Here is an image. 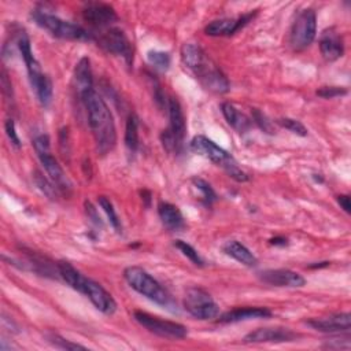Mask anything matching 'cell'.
<instances>
[{
  "instance_id": "obj_1",
  "label": "cell",
  "mask_w": 351,
  "mask_h": 351,
  "mask_svg": "<svg viewBox=\"0 0 351 351\" xmlns=\"http://www.w3.org/2000/svg\"><path fill=\"white\" fill-rule=\"evenodd\" d=\"M181 62L207 90L214 93H226L229 90L230 85L226 75L207 56L199 44L185 43L181 47Z\"/></svg>"
},
{
  "instance_id": "obj_2",
  "label": "cell",
  "mask_w": 351,
  "mask_h": 351,
  "mask_svg": "<svg viewBox=\"0 0 351 351\" xmlns=\"http://www.w3.org/2000/svg\"><path fill=\"white\" fill-rule=\"evenodd\" d=\"M88 115V123L93 134L96 149L99 154L106 155L110 152L117 141V132L112 114L106 101L93 89L81 97Z\"/></svg>"
},
{
  "instance_id": "obj_3",
  "label": "cell",
  "mask_w": 351,
  "mask_h": 351,
  "mask_svg": "<svg viewBox=\"0 0 351 351\" xmlns=\"http://www.w3.org/2000/svg\"><path fill=\"white\" fill-rule=\"evenodd\" d=\"M16 45H18V49H19L22 59L26 64L32 89L34 90L38 101L43 106H48L52 100V82H51L49 77L43 73L40 63L34 58V55L32 52L30 38L25 30H19L18 37H16Z\"/></svg>"
},
{
  "instance_id": "obj_4",
  "label": "cell",
  "mask_w": 351,
  "mask_h": 351,
  "mask_svg": "<svg viewBox=\"0 0 351 351\" xmlns=\"http://www.w3.org/2000/svg\"><path fill=\"white\" fill-rule=\"evenodd\" d=\"M191 149L195 154L202 155L208 160H211L213 163H215L217 166L222 167L225 173L234 181L237 182L248 181V176L239 167L236 159L228 151L217 145L213 140L207 138L206 136H195L191 141Z\"/></svg>"
},
{
  "instance_id": "obj_5",
  "label": "cell",
  "mask_w": 351,
  "mask_h": 351,
  "mask_svg": "<svg viewBox=\"0 0 351 351\" xmlns=\"http://www.w3.org/2000/svg\"><path fill=\"white\" fill-rule=\"evenodd\" d=\"M123 277L126 282L140 295L160 306H170L171 299L166 289L143 267L129 266L123 270Z\"/></svg>"
},
{
  "instance_id": "obj_6",
  "label": "cell",
  "mask_w": 351,
  "mask_h": 351,
  "mask_svg": "<svg viewBox=\"0 0 351 351\" xmlns=\"http://www.w3.org/2000/svg\"><path fill=\"white\" fill-rule=\"evenodd\" d=\"M32 18L40 27L48 30L55 37L64 38V40H74V41H88L93 38L92 34L84 27H81L80 25L64 21L53 14L47 12L43 8L34 10L32 12Z\"/></svg>"
},
{
  "instance_id": "obj_7",
  "label": "cell",
  "mask_w": 351,
  "mask_h": 351,
  "mask_svg": "<svg viewBox=\"0 0 351 351\" xmlns=\"http://www.w3.org/2000/svg\"><path fill=\"white\" fill-rule=\"evenodd\" d=\"M33 147L34 151L44 166L47 174L51 178V182L58 188V191L63 193H69L71 191V182L64 174L62 166L59 162L55 159V156L49 151V137L47 134H40L33 140Z\"/></svg>"
},
{
  "instance_id": "obj_8",
  "label": "cell",
  "mask_w": 351,
  "mask_h": 351,
  "mask_svg": "<svg viewBox=\"0 0 351 351\" xmlns=\"http://www.w3.org/2000/svg\"><path fill=\"white\" fill-rule=\"evenodd\" d=\"M317 34V15L311 8L300 11L289 32V44L293 51H303L311 45Z\"/></svg>"
},
{
  "instance_id": "obj_9",
  "label": "cell",
  "mask_w": 351,
  "mask_h": 351,
  "mask_svg": "<svg viewBox=\"0 0 351 351\" xmlns=\"http://www.w3.org/2000/svg\"><path fill=\"white\" fill-rule=\"evenodd\" d=\"M167 110H169V128L162 132L160 140L167 152L178 151L181 147L186 126H185V117L181 108L180 101L176 97H170L167 100Z\"/></svg>"
},
{
  "instance_id": "obj_10",
  "label": "cell",
  "mask_w": 351,
  "mask_h": 351,
  "mask_svg": "<svg viewBox=\"0 0 351 351\" xmlns=\"http://www.w3.org/2000/svg\"><path fill=\"white\" fill-rule=\"evenodd\" d=\"M185 310L197 319H213L218 317L219 307L208 292L199 287L186 289L184 296Z\"/></svg>"
},
{
  "instance_id": "obj_11",
  "label": "cell",
  "mask_w": 351,
  "mask_h": 351,
  "mask_svg": "<svg viewBox=\"0 0 351 351\" xmlns=\"http://www.w3.org/2000/svg\"><path fill=\"white\" fill-rule=\"evenodd\" d=\"M133 317L143 328H145L148 332L158 335L160 337L178 340V339H184L188 335L186 326H184L178 322H174V321L162 319V318L151 315L145 311L136 310L133 313Z\"/></svg>"
},
{
  "instance_id": "obj_12",
  "label": "cell",
  "mask_w": 351,
  "mask_h": 351,
  "mask_svg": "<svg viewBox=\"0 0 351 351\" xmlns=\"http://www.w3.org/2000/svg\"><path fill=\"white\" fill-rule=\"evenodd\" d=\"M99 45L104 48L107 52L121 56L126 64H132L133 62V45L123 30L118 27H110L103 32L99 38Z\"/></svg>"
},
{
  "instance_id": "obj_13",
  "label": "cell",
  "mask_w": 351,
  "mask_h": 351,
  "mask_svg": "<svg viewBox=\"0 0 351 351\" xmlns=\"http://www.w3.org/2000/svg\"><path fill=\"white\" fill-rule=\"evenodd\" d=\"M81 293H84L93 303V306L104 314L110 315L117 310V302L114 300L111 293L107 292L99 282H96L88 277L84 281Z\"/></svg>"
},
{
  "instance_id": "obj_14",
  "label": "cell",
  "mask_w": 351,
  "mask_h": 351,
  "mask_svg": "<svg viewBox=\"0 0 351 351\" xmlns=\"http://www.w3.org/2000/svg\"><path fill=\"white\" fill-rule=\"evenodd\" d=\"M84 19L95 27H106L118 19L115 10L106 3L90 1L82 8Z\"/></svg>"
},
{
  "instance_id": "obj_15",
  "label": "cell",
  "mask_w": 351,
  "mask_h": 351,
  "mask_svg": "<svg viewBox=\"0 0 351 351\" xmlns=\"http://www.w3.org/2000/svg\"><path fill=\"white\" fill-rule=\"evenodd\" d=\"M259 278L274 287H287V288H299L306 284V280L296 271L289 269H267L259 273Z\"/></svg>"
},
{
  "instance_id": "obj_16",
  "label": "cell",
  "mask_w": 351,
  "mask_h": 351,
  "mask_svg": "<svg viewBox=\"0 0 351 351\" xmlns=\"http://www.w3.org/2000/svg\"><path fill=\"white\" fill-rule=\"evenodd\" d=\"M255 12H250V14H244L239 18H222V19H215L213 22H210L206 27H204V33L207 36H213V37H222V36H232L239 29H241L243 26H245L252 18H254Z\"/></svg>"
},
{
  "instance_id": "obj_17",
  "label": "cell",
  "mask_w": 351,
  "mask_h": 351,
  "mask_svg": "<svg viewBox=\"0 0 351 351\" xmlns=\"http://www.w3.org/2000/svg\"><path fill=\"white\" fill-rule=\"evenodd\" d=\"M299 337L298 333L287 328H259L244 337L245 343H284L293 341Z\"/></svg>"
},
{
  "instance_id": "obj_18",
  "label": "cell",
  "mask_w": 351,
  "mask_h": 351,
  "mask_svg": "<svg viewBox=\"0 0 351 351\" xmlns=\"http://www.w3.org/2000/svg\"><path fill=\"white\" fill-rule=\"evenodd\" d=\"M307 325L326 333L350 332L351 315L350 313H340V314H333L322 318H311L307 321Z\"/></svg>"
},
{
  "instance_id": "obj_19",
  "label": "cell",
  "mask_w": 351,
  "mask_h": 351,
  "mask_svg": "<svg viewBox=\"0 0 351 351\" xmlns=\"http://www.w3.org/2000/svg\"><path fill=\"white\" fill-rule=\"evenodd\" d=\"M319 51L324 59L329 62L341 58L344 53V44L341 37L333 29L324 32L319 38Z\"/></svg>"
},
{
  "instance_id": "obj_20",
  "label": "cell",
  "mask_w": 351,
  "mask_h": 351,
  "mask_svg": "<svg viewBox=\"0 0 351 351\" xmlns=\"http://www.w3.org/2000/svg\"><path fill=\"white\" fill-rule=\"evenodd\" d=\"M74 88L78 97L81 99L89 90H93V78L89 58L84 56L78 60L74 69Z\"/></svg>"
},
{
  "instance_id": "obj_21",
  "label": "cell",
  "mask_w": 351,
  "mask_h": 351,
  "mask_svg": "<svg viewBox=\"0 0 351 351\" xmlns=\"http://www.w3.org/2000/svg\"><path fill=\"white\" fill-rule=\"evenodd\" d=\"M270 315H271V311L267 307H239L222 314L218 318V322L230 324V322H240V321L254 319V318H266Z\"/></svg>"
},
{
  "instance_id": "obj_22",
  "label": "cell",
  "mask_w": 351,
  "mask_h": 351,
  "mask_svg": "<svg viewBox=\"0 0 351 351\" xmlns=\"http://www.w3.org/2000/svg\"><path fill=\"white\" fill-rule=\"evenodd\" d=\"M158 214L162 219V223L169 230H180L184 228V217L180 211V208L169 202H160L158 206Z\"/></svg>"
},
{
  "instance_id": "obj_23",
  "label": "cell",
  "mask_w": 351,
  "mask_h": 351,
  "mask_svg": "<svg viewBox=\"0 0 351 351\" xmlns=\"http://www.w3.org/2000/svg\"><path fill=\"white\" fill-rule=\"evenodd\" d=\"M222 250L226 255L232 256L233 259H236L237 262H240L241 265H245L248 267H252L258 263L256 256L240 241L237 240H228L223 245Z\"/></svg>"
},
{
  "instance_id": "obj_24",
  "label": "cell",
  "mask_w": 351,
  "mask_h": 351,
  "mask_svg": "<svg viewBox=\"0 0 351 351\" xmlns=\"http://www.w3.org/2000/svg\"><path fill=\"white\" fill-rule=\"evenodd\" d=\"M221 111L226 119V122L236 129L240 133H244L245 130H248V128L251 126V121L241 114L233 104H230L229 101H225L221 104Z\"/></svg>"
},
{
  "instance_id": "obj_25",
  "label": "cell",
  "mask_w": 351,
  "mask_h": 351,
  "mask_svg": "<svg viewBox=\"0 0 351 351\" xmlns=\"http://www.w3.org/2000/svg\"><path fill=\"white\" fill-rule=\"evenodd\" d=\"M56 267H58L59 276L64 280V282L67 285H70L73 289H75L81 293L82 287H84V281H85L86 277L82 276L71 263H69L66 261H59Z\"/></svg>"
},
{
  "instance_id": "obj_26",
  "label": "cell",
  "mask_w": 351,
  "mask_h": 351,
  "mask_svg": "<svg viewBox=\"0 0 351 351\" xmlns=\"http://www.w3.org/2000/svg\"><path fill=\"white\" fill-rule=\"evenodd\" d=\"M125 145L132 152H134L138 147V119L134 114H130L126 119Z\"/></svg>"
},
{
  "instance_id": "obj_27",
  "label": "cell",
  "mask_w": 351,
  "mask_h": 351,
  "mask_svg": "<svg viewBox=\"0 0 351 351\" xmlns=\"http://www.w3.org/2000/svg\"><path fill=\"white\" fill-rule=\"evenodd\" d=\"M97 202H99V206L103 208V211L106 213L110 223L112 225V228L119 233L122 230V226H121V221L118 219V215L115 213V208L112 206V203L110 202V199H107L106 196H99L97 197Z\"/></svg>"
},
{
  "instance_id": "obj_28",
  "label": "cell",
  "mask_w": 351,
  "mask_h": 351,
  "mask_svg": "<svg viewBox=\"0 0 351 351\" xmlns=\"http://www.w3.org/2000/svg\"><path fill=\"white\" fill-rule=\"evenodd\" d=\"M148 62L152 67H155L159 71H166L170 66V55L163 51H149L147 53Z\"/></svg>"
},
{
  "instance_id": "obj_29",
  "label": "cell",
  "mask_w": 351,
  "mask_h": 351,
  "mask_svg": "<svg viewBox=\"0 0 351 351\" xmlns=\"http://www.w3.org/2000/svg\"><path fill=\"white\" fill-rule=\"evenodd\" d=\"M174 245H176L193 265H196V266H203V265H204V261H203V258L199 255V252H197L191 244H188L186 241H184V240H176Z\"/></svg>"
},
{
  "instance_id": "obj_30",
  "label": "cell",
  "mask_w": 351,
  "mask_h": 351,
  "mask_svg": "<svg viewBox=\"0 0 351 351\" xmlns=\"http://www.w3.org/2000/svg\"><path fill=\"white\" fill-rule=\"evenodd\" d=\"M193 186L197 189V192L200 193V199L203 200V203L206 204H211L215 200V193L213 191V188L202 178H193L192 180Z\"/></svg>"
},
{
  "instance_id": "obj_31",
  "label": "cell",
  "mask_w": 351,
  "mask_h": 351,
  "mask_svg": "<svg viewBox=\"0 0 351 351\" xmlns=\"http://www.w3.org/2000/svg\"><path fill=\"white\" fill-rule=\"evenodd\" d=\"M277 123H278L280 126L288 129L289 132L298 134V136H302V137L307 136V129H306V126H304L302 122L296 121V119H292V118H280V119H277Z\"/></svg>"
},
{
  "instance_id": "obj_32",
  "label": "cell",
  "mask_w": 351,
  "mask_h": 351,
  "mask_svg": "<svg viewBox=\"0 0 351 351\" xmlns=\"http://www.w3.org/2000/svg\"><path fill=\"white\" fill-rule=\"evenodd\" d=\"M34 181L36 185L51 199H53L56 196V191L58 188L53 185V182H49L40 171H34Z\"/></svg>"
},
{
  "instance_id": "obj_33",
  "label": "cell",
  "mask_w": 351,
  "mask_h": 351,
  "mask_svg": "<svg viewBox=\"0 0 351 351\" xmlns=\"http://www.w3.org/2000/svg\"><path fill=\"white\" fill-rule=\"evenodd\" d=\"M48 340L58 348H62V350H85L84 346L81 344H77V343H73V341H69L67 339H63L62 336L59 335H49L48 336Z\"/></svg>"
},
{
  "instance_id": "obj_34",
  "label": "cell",
  "mask_w": 351,
  "mask_h": 351,
  "mask_svg": "<svg viewBox=\"0 0 351 351\" xmlns=\"http://www.w3.org/2000/svg\"><path fill=\"white\" fill-rule=\"evenodd\" d=\"M346 93H347V90L344 88H339V86H322L321 89L317 90V95L324 99H333L337 96H343Z\"/></svg>"
},
{
  "instance_id": "obj_35",
  "label": "cell",
  "mask_w": 351,
  "mask_h": 351,
  "mask_svg": "<svg viewBox=\"0 0 351 351\" xmlns=\"http://www.w3.org/2000/svg\"><path fill=\"white\" fill-rule=\"evenodd\" d=\"M252 118H254V122L263 130V132H266V133H273V129H271V123H270V121L259 111V110H256V108H254L252 110Z\"/></svg>"
},
{
  "instance_id": "obj_36",
  "label": "cell",
  "mask_w": 351,
  "mask_h": 351,
  "mask_svg": "<svg viewBox=\"0 0 351 351\" xmlns=\"http://www.w3.org/2000/svg\"><path fill=\"white\" fill-rule=\"evenodd\" d=\"M4 130H5V134H7V137L10 138L11 144H12L14 147L19 148V147H21V140H19V136H18V133H16V130H15V123H14L12 119H7V121H5V123H4Z\"/></svg>"
},
{
  "instance_id": "obj_37",
  "label": "cell",
  "mask_w": 351,
  "mask_h": 351,
  "mask_svg": "<svg viewBox=\"0 0 351 351\" xmlns=\"http://www.w3.org/2000/svg\"><path fill=\"white\" fill-rule=\"evenodd\" d=\"M0 80H1V88H3L4 95L8 96V97H11V96H12V85H11V81L8 80V75H7V71H5V70H1Z\"/></svg>"
},
{
  "instance_id": "obj_38",
  "label": "cell",
  "mask_w": 351,
  "mask_h": 351,
  "mask_svg": "<svg viewBox=\"0 0 351 351\" xmlns=\"http://www.w3.org/2000/svg\"><path fill=\"white\" fill-rule=\"evenodd\" d=\"M337 203L340 204V207L348 214L351 210V204H350V196L348 195H339L337 196Z\"/></svg>"
},
{
  "instance_id": "obj_39",
  "label": "cell",
  "mask_w": 351,
  "mask_h": 351,
  "mask_svg": "<svg viewBox=\"0 0 351 351\" xmlns=\"http://www.w3.org/2000/svg\"><path fill=\"white\" fill-rule=\"evenodd\" d=\"M270 244H274V245H287V239L284 237H274L270 240Z\"/></svg>"
}]
</instances>
